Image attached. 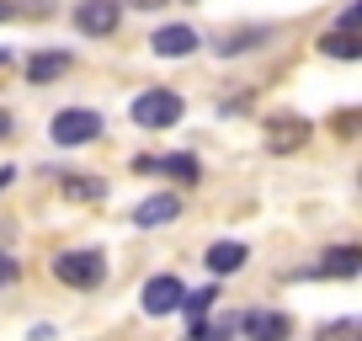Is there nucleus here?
<instances>
[{
    "instance_id": "8",
    "label": "nucleus",
    "mask_w": 362,
    "mask_h": 341,
    "mask_svg": "<svg viewBox=\"0 0 362 341\" xmlns=\"http://www.w3.org/2000/svg\"><path fill=\"white\" fill-rule=\"evenodd\" d=\"M197 43H203V37L187 22H170V27H160V33L149 37V48H155L160 59H187V54H197Z\"/></svg>"
},
{
    "instance_id": "3",
    "label": "nucleus",
    "mask_w": 362,
    "mask_h": 341,
    "mask_svg": "<svg viewBox=\"0 0 362 341\" xmlns=\"http://www.w3.org/2000/svg\"><path fill=\"white\" fill-rule=\"evenodd\" d=\"M102 112H90V107H64V112H54V123H48V134H54V144L64 149H80L90 144V139H102Z\"/></svg>"
},
{
    "instance_id": "21",
    "label": "nucleus",
    "mask_w": 362,
    "mask_h": 341,
    "mask_svg": "<svg viewBox=\"0 0 362 341\" xmlns=\"http://www.w3.org/2000/svg\"><path fill=\"white\" fill-rule=\"evenodd\" d=\"M357 22H362V6H346L341 11V33H357Z\"/></svg>"
},
{
    "instance_id": "19",
    "label": "nucleus",
    "mask_w": 362,
    "mask_h": 341,
    "mask_svg": "<svg viewBox=\"0 0 362 341\" xmlns=\"http://www.w3.org/2000/svg\"><path fill=\"white\" fill-rule=\"evenodd\" d=\"M214 299H218V288H192V294H181V315H187V320H203L208 309H214Z\"/></svg>"
},
{
    "instance_id": "7",
    "label": "nucleus",
    "mask_w": 362,
    "mask_h": 341,
    "mask_svg": "<svg viewBox=\"0 0 362 341\" xmlns=\"http://www.w3.org/2000/svg\"><path fill=\"white\" fill-rule=\"evenodd\" d=\"M181 294H187V288H181V277H170V272H160V277H149L144 283V315H176L181 309Z\"/></svg>"
},
{
    "instance_id": "26",
    "label": "nucleus",
    "mask_w": 362,
    "mask_h": 341,
    "mask_svg": "<svg viewBox=\"0 0 362 341\" xmlns=\"http://www.w3.org/2000/svg\"><path fill=\"white\" fill-rule=\"evenodd\" d=\"M6 64H11V54H6V48H0V69H6Z\"/></svg>"
},
{
    "instance_id": "18",
    "label": "nucleus",
    "mask_w": 362,
    "mask_h": 341,
    "mask_svg": "<svg viewBox=\"0 0 362 341\" xmlns=\"http://www.w3.org/2000/svg\"><path fill=\"white\" fill-rule=\"evenodd\" d=\"M64 197L96 203V197H107V182H96V176H64Z\"/></svg>"
},
{
    "instance_id": "13",
    "label": "nucleus",
    "mask_w": 362,
    "mask_h": 341,
    "mask_svg": "<svg viewBox=\"0 0 362 341\" xmlns=\"http://www.w3.org/2000/svg\"><path fill=\"white\" fill-rule=\"evenodd\" d=\"M304 139H309V123H304V117H288V123H272L267 144H272V155H288V149H298Z\"/></svg>"
},
{
    "instance_id": "12",
    "label": "nucleus",
    "mask_w": 362,
    "mask_h": 341,
    "mask_svg": "<svg viewBox=\"0 0 362 341\" xmlns=\"http://www.w3.org/2000/svg\"><path fill=\"white\" fill-rule=\"evenodd\" d=\"M245 256H250V250L240 245V240H214L203 262H208V272H214V277H229V272H240V267H245Z\"/></svg>"
},
{
    "instance_id": "17",
    "label": "nucleus",
    "mask_w": 362,
    "mask_h": 341,
    "mask_svg": "<svg viewBox=\"0 0 362 341\" xmlns=\"http://www.w3.org/2000/svg\"><path fill=\"white\" fill-rule=\"evenodd\" d=\"M192 341H235V315L229 320H192Z\"/></svg>"
},
{
    "instance_id": "25",
    "label": "nucleus",
    "mask_w": 362,
    "mask_h": 341,
    "mask_svg": "<svg viewBox=\"0 0 362 341\" xmlns=\"http://www.w3.org/2000/svg\"><path fill=\"white\" fill-rule=\"evenodd\" d=\"M11 176H16V166H0V187H11Z\"/></svg>"
},
{
    "instance_id": "2",
    "label": "nucleus",
    "mask_w": 362,
    "mask_h": 341,
    "mask_svg": "<svg viewBox=\"0 0 362 341\" xmlns=\"http://www.w3.org/2000/svg\"><path fill=\"white\" fill-rule=\"evenodd\" d=\"M54 277L64 288H96V283H107V256L102 250H59Z\"/></svg>"
},
{
    "instance_id": "11",
    "label": "nucleus",
    "mask_w": 362,
    "mask_h": 341,
    "mask_svg": "<svg viewBox=\"0 0 362 341\" xmlns=\"http://www.w3.org/2000/svg\"><path fill=\"white\" fill-rule=\"evenodd\" d=\"M69 64H75V59H69L64 48H43V54L27 59V86H54V80H64Z\"/></svg>"
},
{
    "instance_id": "1",
    "label": "nucleus",
    "mask_w": 362,
    "mask_h": 341,
    "mask_svg": "<svg viewBox=\"0 0 362 341\" xmlns=\"http://www.w3.org/2000/svg\"><path fill=\"white\" fill-rule=\"evenodd\" d=\"M134 123L139 128H149V134H160V128H176L181 123V112H187V102H181L176 91H165V86H155V91H144V96H134Z\"/></svg>"
},
{
    "instance_id": "5",
    "label": "nucleus",
    "mask_w": 362,
    "mask_h": 341,
    "mask_svg": "<svg viewBox=\"0 0 362 341\" xmlns=\"http://www.w3.org/2000/svg\"><path fill=\"white\" fill-rule=\"evenodd\" d=\"M123 22V0H80L75 6V27L86 37H112Z\"/></svg>"
},
{
    "instance_id": "22",
    "label": "nucleus",
    "mask_w": 362,
    "mask_h": 341,
    "mask_svg": "<svg viewBox=\"0 0 362 341\" xmlns=\"http://www.w3.org/2000/svg\"><path fill=\"white\" fill-rule=\"evenodd\" d=\"M123 6H139V11H160L165 0H123Z\"/></svg>"
},
{
    "instance_id": "14",
    "label": "nucleus",
    "mask_w": 362,
    "mask_h": 341,
    "mask_svg": "<svg viewBox=\"0 0 362 341\" xmlns=\"http://www.w3.org/2000/svg\"><path fill=\"white\" fill-rule=\"evenodd\" d=\"M267 37H272V27H245V33H229L224 43H218V54H224V59L250 54V48H256V43H267Z\"/></svg>"
},
{
    "instance_id": "10",
    "label": "nucleus",
    "mask_w": 362,
    "mask_h": 341,
    "mask_svg": "<svg viewBox=\"0 0 362 341\" xmlns=\"http://www.w3.org/2000/svg\"><path fill=\"white\" fill-rule=\"evenodd\" d=\"M176 219H181V197L176 192H155V197H144V203L134 208L139 229H160V224H176Z\"/></svg>"
},
{
    "instance_id": "23",
    "label": "nucleus",
    "mask_w": 362,
    "mask_h": 341,
    "mask_svg": "<svg viewBox=\"0 0 362 341\" xmlns=\"http://www.w3.org/2000/svg\"><path fill=\"white\" fill-rule=\"evenodd\" d=\"M11 128H16V123H11V112L0 107V139H11Z\"/></svg>"
},
{
    "instance_id": "15",
    "label": "nucleus",
    "mask_w": 362,
    "mask_h": 341,
    "mask_svg": "<svg viewBox=\"0 0 362 341\" xmlns=\"http://www.w3.org/2000/svg\"><path fill=\"white\" fill-rule=\"evenodd\" d=\"M320 54H330V59H362V43H357V33H325L320 37Z\"/></svg>"
},
{
    "instance_id": "9",
    "label": "nucleus",
    "mask_w": 362,
    "mask_h": 341,
    "mask_svg": "<svg viewBox=\"0 0 362 341\" xmlns=\"http://www.w3.org/2000/svg\"><path fill=\"white\" fill-rule=\"evenodd\" d=\"M357 272H362V245H330L309 267V277H357Z\"/></svg>"
},
{
    "instance_id": "6",
    "label": "nucleus",
    "mask_w": 362,
    "mask_h": 341,
    "mask_svg": "<svg viewBox=\"0 0 362 341\" xmlns=\"http://www.w3.org/2000/svg\"><path fill=\"white\" fill-rule=\"evenodd\" d=\"M235 330L245 341H288V330H293V320L277 315V309H250V315L235 320Z\"/></svg>"
},
{
    "instance_id": "24",
    "label": "nucleus",
    "mask_w": 362,
    "mask_h": 341,
    "mask_svg": "<svg viewBox=\"0 0 362 341\" xmlns=\"http://www.w3.org/2000/svg\"><path fill=\"white\" fill-rule=\"evenodd\" d=\"M11 16H16V6H11V0H0V22H11Z\"/></svg>"
},
{
    "instance_id": "4",
    "label": "nucleus",
    "mask_w": 362,
    "mask_h": 341,
    "mask_svg": "<svg viewBox=\"0 0 362 341\" xmlns=\"http://www.w3.org/2000/svg\"><path fill=\"white\" fill-rule=\"evenodd\" d=\"M134 170H144V176H170V182H192V187H197V176H203V166H197L192 149H176V155H139Z\"/></svg>"
},
{
    "instance_id": "20",
    "label": "nucleus",
    "mask_w": 362,
    "mask_h": 341,
    "mask_svg": "<svg viewBox=\"0 0 362 341\" xmlns=\"http://www.w3.org/2000/svg\"><path fill=\"white\" fill-rule=\"evenodd\" d=\"M16 277H22V262H16V256H6V250H0V283H16Z\"/></svg>"
},
{
    "instance_id": "16",
    "label": "nucleus",
    "mask_w": 362,
    "mask_h": 341,
    "mask_svg": "<svg viewBox=\"0 0 362 341\" xmlns=\"http://www.w3.org/2000/svg\"><path fill=\"white\" fill-rule=\"evenodd\" d=\"M315 341H362V320L346 315V320H325V325L315 330Z\"/></svg>"
}]
</instances>
